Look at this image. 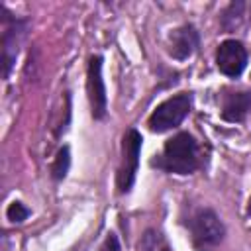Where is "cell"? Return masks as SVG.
Segmentation results:
<instances>
[{
	"label": "cell",
	"mask_w": 251,
	"mask_h": 251,
	"mask_svg": "<svg viewBox=\"0 0 251 251\" xmlns=\"http://www.w3.org/2000/svg\"><path fill=\"white\" fill-rule=\"evenodd\" d=\"M247 212L251 214V198H249V206H247Z\"/></svg>",
	"instance_id": "obj_13"
},
{
	"label": "cell",
	"mask_w": 251,
	"mask_h": 251,
	"mask_svg": "<svg viewBox=\"0 0 251 251\" xmlns=\"http://www.w3.org/2000/svg\"><path fill=\"white\" fill-rule=\"evenodd\" d=\"M6 216H8L10 222L20 224V222H24V220L29 216V210H27L22 202H12V204L8 206V210H6Z\"/></svg>",
	"instance_id": "obj_11"
},
{
	"label": "cell",
	"mask_w": 251,
	"mask_h": 251,
	"mask_svg": "<svg viewBox=\"0 0 251 251\" xmlns=\"http://www.w3.org/2000/svg\"><path fill=\"white\" fill-rule=\"evenodd\" d=\"M141 249L143 251H171L167 239L159 231H153V229L145 231V235L141 239Z\"/></svg>",
	"instance_id": "obj_9"
},
{
	"label": "cell",
	"mask_w": 251,
	"mask_h": 251,
	"mask_svg": "<svg viewBox=\"0 0 251 251\" xmlns=\"http://www.w3.org/2000/svg\"><path fill=\"white\" fill-rule=\"evenodd\" d=\"M69 165H71V153H69V147H61L57 157H55V163L51 167V173H53V178L55 180H61L65 178L67 171H69Z\"/></svg>",
	"instance_id": "obj_10"
},
{
	"label": "cell",
	"mask_w": 251,
	"mask_h": 251,
	"mask_svg": "<svg viewBox=\"0 0 251 251\" xmlns=\"http://www.w3.org/2000/svg\"><path fill=\"white\" fill-rule=\"evenodd\" d=\"M139 151H141V135L135 129H129L124 137V165L118 173V188L122 192L129 190L135 178V171L139 165Z\"/></svg>",
	"instance_id": "obj_4"
},
{
	"label": "cell",
	"mask_w": 251,
	"mask_h": 251,
	"mask_svg": "<svg viewBox=\"0 0 251 251\" xmlns=\"http://www.w3.org/2000/svg\"><path fill=\"white\" fill-rule=\"evenodd\" d=\"M98 251H120V243H118V237L110 233V235L104 239V243L100 245V249H98Z\"/></svg>",
	"instance_id": "obj_12"
},
{
	"label": "cell",
	"mask_w": 251,
	"mask_h": 251,
	"mask_svg": "<svg viewBox=\"0 0 251 251\" xmlns=\"http://www.w3.org/2000/svg\"><path fill=\"white\" fill-rule=\"evenodd\" d=\"M86 90H88L92 116L96 120L104 118V114H106V88H104V78H102V59L100 57H92L88 63Z\"/></svg>",
	"instance_id": "obj_6"
},
{
	"label": "cell",
	"mask_w": 251,
	"mask_h": 251,
	"mask_svg": "<svg viewBox=\"0 0 251 251\" xmlns=\"http://www.w3.org/2000/svg\"><path fill=\"white\" fill-rule=\"evenodd\" d=\"M190 237L196 249H214L224 237V224L212 210H198L190 218Z\"/></svg>",
	"instance_id": "obj_2"
},
{
	"label": "cell",
	"mask_w": 251,
	"mask_h": 251,
	"mask_svg": "<svg viewBox=\"0 0 251 251\" xmlns=\"http://www.w3.org/2000/svg\"><path fill=\"white\" fill-rule=\"evenodd\" d=\"M190 104H192V100H190L188 94H178V96H173V98L165 100L151 114L149 129L157 131V133H163V131H169L171 127H176L184 120V116L190 112Z\"/></svg>",
	"instance_id": "obj_3"
},
{
	"label": "cell",
	"mask_w": 251,
	"mask_h": 251,
	"mask_svg": "<svg viewBox=\"0 0 251 251\" xmlns=\"http://www.w3.org/2000/svg\"><path fill=\"white\" fill-rule=\"evenodd\" d=\"M249 108H251V96L247 92H235L226 98L222 114L227 122H241Z\"/></svg>",
	"instance_id": "obj_8"
},
{
	"label": "cell",
	"mask_w": 251,
	"mask_h": 251,
	"mask_svg": "<svg viewBox=\"0 0 251 251\" xmlns=\"http://www.w3.org/2000/svg\"><path fill=\"white\" fill-rule=\"evenodd\" d=\"M196 45H198V33L190 25H184L171 35V55L175 59L190 57L196 51Z\"/></svg>",
	"instance_id": "obj_7"
},
{
	"label": "cell",
	"mask_w": 251,
	"mask_h": 251,
	"mask_svg": "<svg viewBox=\"0 0 251 251\" xmlns=\"http://www.w3.org/2000/svg\"><path fill=\"white\" fill-rule=\"evenodd\" d=\"M218 69L227 76H239L247 65V51L235 39H226L216 53Z\"/></svg>",
	"instance_id": "obj_5"
},
{
	"label": "cell",
	"mask_w": 251,
	"mask_h": 251,
	"mask_svg": "<svg viewBox=\"0 0 251 251\" xmlns=\"http://www.w3.org/2000/svg\"><path fill=\"white\" fill-rule=\"evenodd\" d=\"M159 165L171 173L176 175H188L196 169L198 157H196V141L188 133H176L165 143L163 157Z\"/></svg>",
	"instance_id": "obj_1"
}]
</instances>
